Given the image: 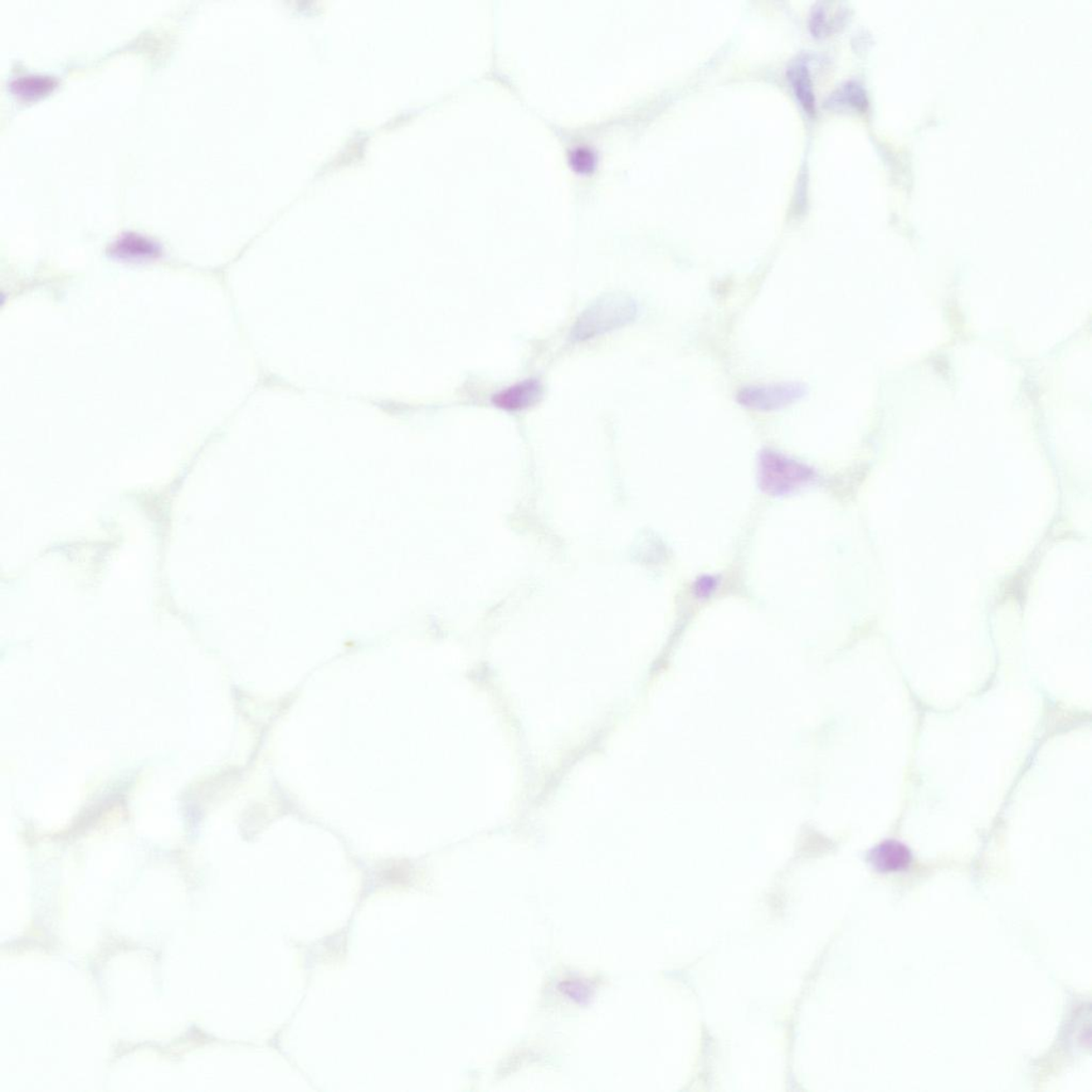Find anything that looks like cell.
<instances>
[{"label":"cell","instance_id":"cell-8","mask_svg":"<svg viewBox=\"0 0 1092 1092\" xmlns=\"http://www.w3.org/2000/svg\"><path fill=\"white\" fill-rule=\"evenodd\" d=\"M55 86V80L50 77H23L14 80L12 89L21 95L33 96L46 94Z\"/></svg>","mask_w":1092,"mask_h":1092},{"label":"cell","instance_id":"cell-7","mask_svg":"<svg viewBox=\"0 0 1092 1092\" xmlns=\"http://www.w3.org/2000/svg\"><path fill=\"white\" fill-rule=\"evenodd\" d=\"M788 80H791L794 94H796L804 108L808 112H813L816 109V101L808 66L803 62L794 63L788 68Z\"/></svg>","mask_w":1092,"mask_h":1092},{"label":"cell","instance_id":"cell-10","mask_svg":"<svg viewBox=\"0 0 1092 1092\" xmlns=\"http://www.w3.org/2000/svg\"><path fill=\"white\" fill-rule=\"evenodd\" d=\"M572 160L578 169H588L593 164V155L587 149L579 148L574 150Z\"/></svg>","mask_w":1092,"mask_h":1092},{"label":"cell","instance_id":"cell-1","mask_svg":"<svg viewBox=\"0 0 1092 1092\" xmlns=\"http://www.w3.org/2000/svg\"><path fill=\"white\" fill-rule=\"evenodd\" d=\"M636 301L623 294L602 296L579 315L573 326L571 340L586 341L623 328L635 320Z\"/></svg>","mask_w":1092,"mask_h":1092},{"label":"cell","instance_id":"cell-5","mask_svg":"<svg viewBox=\"0 0 1092 1092\" xmlns=\"http://www.w3.org/2000/svg\"><path fill=\"white\" fill-rule=\"evenodd\" d=\"M871 861L879 872H900L908 867L911 855L908 848L901 843L887 841L872 851Z\"/></svg>","mask_w":1092,"mask_h":1092},{"label":"cell","instance_id":"cell-2","mask_svg":"<svg viewBox=\"0 0 1092 1092\" xmlns=\"http://www.w3.org/2000/svg\"><path fill=\"white\" fill-rule=\"evenodd\" d=\"M816 472L782 453L764 451L759 460V482L765 494L781 496L808 484Z\"/></svg>","mask_w":1092,"mask_h":1092},{"label":"cell","instance_id":"cell-6","mask_svg":"<svg viewBox=\"0 0 1092 1092\" xmlns=\"http://www.w3.org/2000/svg\"><path fill=\"white\" fill-rule=\"evenodd\" d=\"M112 255L125 260H148L159 255V248L148 238L128 234L115 243Z\"/></svg>","mask_w":1092,"mask_h":1092},{"label":"cell","instance_id":"cell-4","mask_svg":"<svg viewBox=\"0 0 1092 1092\" xmlns=\"http://www.w3.org/2000/svg\"><path fill=\"white\" fill-rule=\"evenodd\" d=\"M542 385L538 380L529 379L496 394L492 402L505 411L516 412L535 406L542 398Z\"/></svg>","mask_w":1092,"mask_h":1092},{"label":"cell","instance_id":"cell-9","mask_svg":"<svg viewBox=\"0 0 1092 1092\" xmlns=\"http://www.w3.org/2000/svg\"><path fill=\"white\" fill-rule=\"evenodd\" d=\"M717 579L710 575H705L696 579L695 584V594L699 598H708L717 588Z\"/></svg>","mask_w":1092,"mask_h":1092},{"label":"cell","instance_id":"cell-3","mask_svg":"<svg viewBox=\"0 0 1092 1092\" xmlns=\"http://www.w3.org/2000/svg\"><path fill=\"white\" fill-rule=\"evenodd\" d=\"M808 387L802 382L749 385L738 393L740 406L759 412L780 411L802 401Z\"/></svg>","mask_w":1092,"mask_h":1092}]
</instances>
